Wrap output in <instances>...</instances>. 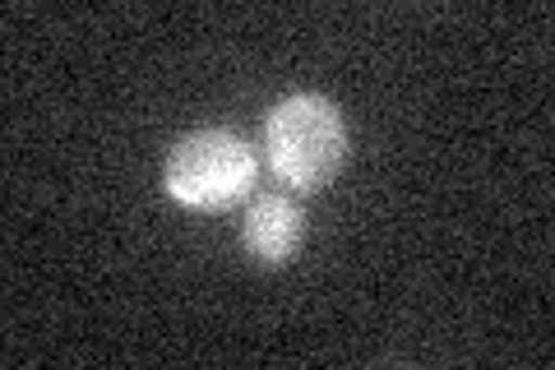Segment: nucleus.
Masks as SVG:
<instances>
[{"label": "nucleus", "instance_id": "1", "mask_svg": "<svg viewBox=\"0 0 555 370\" xmlns=\"http://www.w3.org/2000/svg\"><path fill=\"white\" fill-rule=\"evenodd\" d=\"M352 153V130L338 112V102L324 93H292L273 102L264 116V157L278 186L292 195H320L338 181Z\"/></svg>", "mask_w": 555, "mask_h": 370}, {"label": "nucleus", "instance_id": "2", "mask_svg": "<svg viewBox=\"0 0 555 370\" xmlns=\"http://www.w3.org/2000/svg\"><path fill=\"white\" fill-rule=\"evenodd\" d=\"M259 181V153L246 144V135L228 126H204L181 135L167 149L163 163V190L181 208L195 214H228L246 204Z\"/></svg>", "mask_w": 555, "mask_h": 370}, {"label": "nucleus", "instance_id": "3", "mask_svg": "<svg viewBox=\"0 0 555 370\" xmlns=\"http://www.w3.org/2000/svg\"><path fill=\"white\" fill-rule=\"evenodd\" d=\"M306 241V208L292 190H259L241 214V251L259 269H287Z\"/></svg>", "mask_w": 555, "mask_h": 370}]
</instances>
